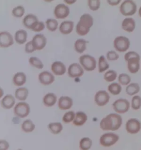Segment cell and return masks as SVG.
I'll return each mask as SVG.
<instances>
[{"mask_svg": "<svg viewBox=\"0 0 141 150\" xmlns=\"http://www.w3.org/2000/svg\"><path fill=\"white\" fill-rule=\"evenodd\" d=\"M122 123V119L121 115L116 113H111L101 120L100 127L105 131H116L121 127Z\"/></svg>", "mask_w": 141, "mask_h": 150, "instance_id": "obj_1", "label": "cell"}, {"mask_svg": "<svg viewBox=\"0 0 141 150\" xmlns=\"http://www.w3.org/2000/svg\"><path fill=\"white\" fill-rule=\"evenodd\" d=\"M93 25V18L89 14H84L76 26V32L80 36L87 35Z\"/></svg>", "mask_w": 141, "mask_h": 150, "instance_id": "obj_2", "label": "cell"}, {"mask_svg": "<svg viewBox=\"0 0 141 150\" xmlns=\"http://www.w3.org/2000/svg\"><path fill=\"white\" fill-rule=\"evenodd\" d=\"M125 59L127 63L128 69L129 71L135 74L140 69V56L134 51H130L125 55Z\"/></svg>", "mask_w": 141, "mask_h": 150, "instance_id": "obj_3", "label": "cell"}, {"mask_svg": "<svg viewBox=\"0 0 141 150\" xmlns=\"http://www.w3.org/2000/svg\"><path fill=\"white\" fill-rule=\"evenodd\" d=\"M120 11L121 14L125 16H132L136 12V4L133 1H125L120 7Z\"/></svg>", "mask_w": 141, "mask_h": 150, "instance_id": "obj_4", "label": "cell"}, {"mask_svg": "<svg viewBox=\"0 0 141 150\" xmlns=\"http://www.w3.org/2000/svg\"><path fill=\"white\" fill-rule=\"evenodd\" d=\"M79 62L83 67L84 69L88 71H94L96 68V60L90 55L84 54L80 56L79 58Z\"/></svg>", "mask_w": 141, "mask_h": 150, "instance_id": "obj_5", "label": "cell"}, {"mask_svg": "<svg viewBox=\"0 0 141 150\" xmlns=\"http://www.w3.org/2000/svg\"><path fill=\"white\" fill-rule=\"evenodd\" d=\"M119 139L118 135L113 132H108L103 134L100 137L99 141L101 145L104 147H110L116 144Z\"/></svg>", "mask_w": 141, "mask_h": 150, "instance_id": "obj_6", "label": "cell"}, {"mask_svg": "<svg viewBox=\"0 0 141 150\" xmlns=\"http://www.w3.org/2000/svg\"><path fill=\"white\" fill-rule=\"evenodd\" d=\"M115 49L120 52H125L129 49L130 41L126 37L120 36L115 38L114 41Z\"/></svg>", "mask_w": 141, "mask_h": 150, "instance_id": "obj_7", "label": "cell"}, {"mask_svg": "<svg viewBox=\"0 0 141 150\" xmlns=\"http://www.w3.org/2000/svg\"><path fill=\"white\" fill-rule=\"evenodd\" d=\"M14 113L18 117L24 118L29 114L30 106L26 102H19L14 108Z\"/></svg>", "mask_w": 141, "mask_h": 150, "instance_id": "obj_8", "label": "cell"}, {"mask_svg": "<svg viewBox=\"0 0 141 150\" xmlns=\"http://www.w3.org/2000/svg\"><path fill=\"white\" fill-rule=\"evenodd\" d=\"M113 109L119 114L127 112L130 108V102L126 99H119L113 103Z\"/></svg>", "mask_w": 141, "mask_h": 150, "instance_id": "obj_9", "label": "cell"}, {"mask_svg": "<svg viewBox=\"0 0 141 150\" xmlns=\"http://www.w3.org/2000/svg\"><path fill=\"white\" fill-rule=\"evenodd\" d=\"M141 122L135 118L128 120L126 124V130L127 132L131 134H136L141 130Z\"/></svg>", "mask_w": 141, "mask_h": 150, "instance_id": "obj_10", "label": "cell"}, {"mask_svg": "<svg viewBox=\"0 0 141 150\" xmlns=\"http://www.w3.org/2000/svg\"><path fill=\"white\" fill-rule=\"evenodd\" d=\"M110 100V96L109 93L104 90H100L98 91L95 95L94 100L98 106H104L106 105Z\"/></svg>", "mask_w": 141, "mask_h": 150, "instance_id": "obj_11", "label": "cell"}, {"mask_svg": "<svg viewBox=\"0 0 141 150\" xmlns=\"http://www.w3.org/2000/svg\"><path fill=\"white\" fill-rule=\"evenodd\" d=\"M32 44L35 50H41L46 44V39L43 34H37L32 40Z\"/></svg>", "mask_w": 141, "mask_h": 150, "instance_id": "obj_12", "label": "cell"}, {"mask_svg": "<svg viewBox=\"0 0 141 150\" xmlns=\"http://www.w3.org/2000/svg\"><path fill=\"white\" fill-rule=\"evenodd\" d=\"M13 37L7 31H2L0 34V46L1 47H8L13 44Z\"/></svg>", "mask_w": 141, "mask_h": 150, "instance_id": "obj_13", "label": "cell"}, {"mask_svg": "<svg viewBox=\"0 0 141 150\" xmlns=\"http://www.w3.org/2000/svg\"><path fill=\"white\" fill-rule=\"evenodd\" d=\"M54 14L57 19H64L69 15L70 8L64 4H59L56 6Z\"/></svg>", "mask_w": 141, "mask_h": 150, "instance_id": "obj_14", "label": "cell"}, {"mask_svg": "<svg viewBox=\"0 0 141 150\" xmlns=\"http://www.w3.org/2000/svg\"><path fill=\"white\" fill-rule=\"evenodd\" d=\"M83 74V68L78 63H73L68 67V74L71 78H79Z\"/></svg>", "mask_w": 141, "mask_h": 150, "instance_id": "obj_15", "label": "cell"}, {"mask_svg": "<svg viewBox=\"0 0 141 150\" xmlns=\"http://www.w3.org/2000/svg\"><path fill=\"white\" fill-rule=\"evenodd\" d=\"M40 83L44 85H49L55 81V76L48 71H44L39 75Z\"/></svg>", "mask_w": 141, "mask_h": 150, "instance_id": "obj_16", "label": "cell"}, {"mask_svg": "<svg viewBox=\"0 0 141 150\" xmlns=\"http://www.w3.org/2000/svg\"><path fill=\"white\" fill-rule=\"evenodd\" d=\"M39 22L38 18L32 14H29L26 16L23 21V23L26 28L33 30L35 25Z\"/></svg>", "mask_w": 141, "mask_h": 150, "instance_id": "obj_17", "label": "cell"}, {"mask_svg": "<svg viewBox=\"0 0 141 150\" xmlns=\"http://www.w3.org/2000/svg\"><path fill=\"white\" fill-rule=\"evenodd\" d=\"M73 105V100L68 96H61L58 100V106L61 110H69Z\"/></svg>", "mask_w": 141, "mask_h": 150, "instance_id": "obj_18", "label": "cell"}, {"mask_svg": "<svg viewBox=\"0 0 141 150\" xmlns=\"http://www.w3.org/2000/svg\"><path fill=\"white\" fill-rule=\"evenodd\" d=\"M51 70L55 75L61 76L66 73V66L62 62L56 61L52 64Z\"/></svg>", "mask_w": 141, "mask_h": 150, "instance_id": "obj_19", "label": "cell"}, {"mask_svg": "<svg viewBox=\"0 0 141 150\" xmlns=\"http://www.w3.org/2000/svg\"><path fill=\"white\" fill-rule=\"evenodd\" d=\"M16 102L14 97L11 95H7L1 101V106L4 109H11L13 107Z\"/></svg>", "mask_w": 141, "mask_h": 150, "instance_id": "obj_20", "label": "cell"}, {"mask_svg": "<svg viewBox=\"0 0 141 150\" xmlns=\"http://www.w3.org/2000/svg\"><path fill=\"white\" fill-rule=\"evenodd\" d=\"M136 23L132 18H125L122 23V28L125 31L131 33L135 29Z\"/></svg>", "mask_w": 141, "mask_h": 150, "instance_id": "obj_21", "label": "cell"}, {"mask_svg": "<svg viewBox=\"0 0 141 150\" xmlns=\"http://www.w3.org/2000/svg\"><path fill=\"white\" fill-rule=\"evenodd\" d=\"M73 27L74 23L72 21H64L61 24L59 30L63 34H69L73 30Z\"/></svg>", "mask_w": 141, "mask_h": 150, "instance_id": "obj_22", "label": "cell"}, {"mask_svg": "<svg viewBox=\"0 0 141 150\" xmlns=\"http://www.w3.org/2000/svg\"><path fill=\"white\" fill-rule=\"evenodd\" d=\"M88 119L87 115L83 112H78L75 113V119L73 121V124L76 126H82Z\"/></svg>", "mask_w": 141, "mask_h": 150, "instance_id": "obj_23", "label": "cell"}, {"mask_svg": "<svg viewBox=\"0 0 141 150\" xmlns=\"http://www.w3.org/2000/svg\"><path fill=\"white\" fill-rule=\"evenodd\" d=\"M26 75L24 73L18 72L13 76V84L17 86H21L26 83Z\"/></svg>", "mask_w": 141, "mask_h": 150, "instance_id": "obj_24", "label": "cell"}, {"mask_svg": "<svg viewBox=\"0 0 141 150\" xmlns=\"http://www.w3.org/2000/svg\"><path fill=\"white\" fill-rule=\"evenodd\" d=\"M57 101V97L53 93H47L43 98V103L46 107H52Z\"/></svg>", "mask_w": 141, "mask_h": 150, "instance_id": "obj_25", "label": "cell"}, {"mask_svg": "<svg viewBox=\"0 0 141 150\" xmlns=\"http://www.w3.org/2000/svg\"><path fill=\"white\" fill-rule=\"evenodd\" d=\"M27 33L24 30H18L15 34V40L18 44L22 45L24 44L27 39Z\"/></svg>", "mask_w": 141, "mask_h": 150, "instance_id": "obj_26", "label": "cell"}, {"mask_svg": "<svg viewBox=\"0 0 141 150\" xmlns=\"http://www.w3.org/2000/svg\"><path fill=\"white\" fill-rule=\"evenodd\" d=\"M88 41L82 39H79L75 42V49L78 53H82L87 49V44Z\"/></svg>", "mask_w": 141, "mask_h": 150, "instance_id": "obj_27", "label": "cell"}, {"mask_svg": "<svg viewBox=\"0 0 141 150\" xmlns=\"http://www.w3.org/2000/svg\"><path fill=\"white\" fill-rule=\"evenodd\" d=\"M29 91L26 88H20L16 90L15 96L18 100L25 101L28 96Z\"/></svg>", "mask_w": 141, "mask_h": 150, "instance_id": "obj_28", "label": "cell"}, {"mask_svg": "<svg viewBox=\"0 0 141 150\" xmlns=\"http://www.w3.org/2000/svg\"><path fill=\"white\" fill-rule=\"evenodd\" d=\"M92 146V140L89 137H83L79 142V148L81 150H89Z\"/></svg>", "mask_w": 141, "mask_h": 150, "instance_id": "obj_29", "label": "cell"}, {"mask_svg": "<svg viewBox=\"0 0 141 150\" xmlns=\"http://www.w3.org/2000/svg\"><path fill=\"white\" fill-rule=\"evenodd\" d=\"M48 129L53 134H58L61 132L63 129V126L61 123H51L48 125Z\"/></svg>", "mask_w": 141, "mask_h": 150, "instance_id": "obj_30", "label": "cell"}, {"mask_svg": "<svg viewBox=\"0 0 141 150\" xmlns=\"http://www.w3.org/2000/svg\"><path fill=\"white\" fill-rule=\"evenodd\" d=\"M35 128L34 124L30 119L24 121L22 124V129L25 132H32Z\"/></svg>", "mask_w": 141, "mask_h": 150, "instance_id": "obj_31", "label": "cell"}, {"mask_svg": "<svg viewBox=\"0 0 141 150\" xmlns=\"http://www.w3.org/2000/svg\"><path fill=\"white\" fill-rule=\"evenodd\" d=\"M140 90V87L138 83H131L128 85L126 88V92L130 96L136 94Z\"/></svg>", "mask_w": 141, "mask_h": 150, "instance_id": "obj_32", "label": "cell"}, {"mask_svg": "<svg viewBox=\"0 0 141 150\" xmlns=\"http://www.w3.org/2000/svg\"><path fill=\"white\" fill-rule=\"evenodd\" d=\"M98 67V70L99 73H103L109 68V64L106 61L105 58L104 56H101L99 58Z\"/></svg>", "mask_w": 141, "mask_h": 150, "instance_id": "obj_33", "label": "cell"}, {"mask_svg": "<svg viewBox=\"0 0 141 150\" xmlns=\"http://www.w3.org/2000/svg\"><path fill=\"white\" fill-rule=\"evenodd\" d=\"M122 88L120 85L117 83H114L110 84L108 86V90L112 95H118L121 93Z\"/></svg>", "mask_w": 141, "mask_h": 150, "instance_id": "obj_34", "label": "cell"}, {"mask_svg": "<svg viewBox=\"0 0 141 150\" xmlns=\"http://www.w3.org/2000/svg\"><path fill=\"white\" fill-rule=\"evenodd\" d=\"M29 62L31 66L34 67L38 69H41L44 67V64L38 58L31 57L29 58Z\"/></svg>", "mask_w": 141, "mask_h": 150, "instance_id": "obj_35", "label": "cell"}, {"mask_svg": "<svg viewBox=\"0 0 141 150\" xmlns=\"http://www.w3.org/2000/svg\"><path fill=\"white\" fill-rule=\"evenodd\" d=\"M46 24L48 29L51 31H55L57 29L58 24L57 21L54 19H48L46 21Z\"/></svg>", "mask_w": 141, "mask_h": 150, "instance_id": "obj_36", "label": "cell"}, {"mask_svg": "<svg viewBox=\"0 0 141 150\" xmlns=\"http://www.w3.org/2000/svg\"><path fill=\"white\" fill-rule=\"evenodd\" d=\"M104 79L107 82H111L114 81L117 78V73L113 70H110L105 73L104 76Z\"/></svg>", "mask_w": 141, "mask_h": 150, "instance_id": "obj_37", "label": "cell"}, {"mask_svg": "<svg viewBox=\"0 0 141 150\" xmlns=\"http://www.w3.org/2000/svg\"><path fill=\"white\" fill-rule=\"evenodd\" d=\"M131 107L134 110H139L141 107V98L139 96H135L132 97Z\"/></svg>", "mask_w": 141, "mask_h": 150, "instance_id": "obj_38", "label": "cell"}, {"mask_svg": "<svg viewBox=\"0 0 141 150\" xmlns=\"http://www.w3.org/2000/svg\"><path fill=\"white\" fill-rule=\"evenodd\" d=\"M75 115V114L73 111H69L64 115L62 118V120L65 123H69L74 120Z\"/></svg>", "mask_w": 141, "mask_h": 150, "instance_id": "obj_39", "label": "cell"}, {"mask_svg": "<svg viewBox=\"0 0 141 150\" xmlns=\"http://www.w3.org/2000/svg\"><path fill=\"white\" fill-rule=\"evenodd\" d=\"M131 81V77L127 74H121L119 75V83L122 85H127Z\"/></svg>", "mask_w": 141, "mask_h": 150, "instance_id": "obj_40", "label": "cell"}, {"mask_svg": "<svg viewBox=\"0 0 141 150\" xmlns=\"http://www.w3.org/2000/svg\"><path fill=\"white\" fill-rule=\"evenodd\" d=\"M25 12V9L24 7L21 6H19L17 7L13 8L12 10V14L13 16L17 18H21L24 15Z\"/></svg>", "mask_w": 141, "mask_h": 150, "instance_id": "obj_41", "label": "cell"}, {"mask_svg": "<svg viewBox=\"0 0 141 150\" xmlns=\"http://www.w3.org/2000/svg\"><path fill=\"white\" fill-rule=\"evenodd\" d=\"M88 3L89 8L93 11H97L100 7V2L99 0H89Z\"/></svg>", "mask_w": 141, "mask_h": 150, "instance_id": "obj_42", "label": "cell"}, {"mask_svg": "<svg viewBox=\"0 0 141 150\" xmlns=\"http://www.w3.org/2000/svg\"><path fill=\"white\" fill-rule=\"evenodd\" d=\"M106 57L109 61H116L119 59V56L114 51H110L107 53Z\"/></svg>", "mask_w": 141, "mask_h": 150, "instance_id": "obj_43", "label": "cell"}, {"mask_svg": "<svg viewBox=\"0 0 141 150\" xmlns=\"http://www.w3.org/2000/svg\"><path fill=\"white\" fill-rule=\"evenodd\" d=\"M34 51H35V49H34L33 46L32 44V41H29L28 42L26 45V47H25V51L26 52L28 53H31L33 52Z\"/></svg>", "mask_w": 141, "mask_h": 150, "instance_id": "obj_44", "label": "cell"}, {"mask_svg": "<svg viewBox=\"0 0 141 150\" xmlns=\"http://www.w3.org/2000/svg\"><path fill=\"white\" fill-rule=\"evenodd\" d=\"M45 28V25L43 22H39L34 28V29L32 30L33 31L35 32H40V31L43 30Z\"/></svg>", "mask_w": 141, "mask_h": 150, "instance_id": "obj_45", "label": "cell"}, {"mask_svg": "<svg viewBox=\"0 0 141 150\" xmlns=\"http://www.w3.org/2000/svg\"><path fill=\"white\" fill-rule=\"evenodd\" d=\"M9 147V144L7 141L3 140L0 141V150H7Z\"/></svg>", "mask_w": 141, "mask_h": 150, "instance_id": "obj_46", "label": "cell"}, {"mask_svg": "<svg viewBox=\"0 0 141 150\" xmlns=\"http://www.w3.org/2000/svg\"><path fill=\"white\" fill-rule=\"evenodd\" d=\"M108 4L111 6H116V5H118L119 4V3L120 2V0H118V1H110V0H108L107 1Z\"/></svg>", "mask_w": 141, "mask_h": 150, "instance_id": "obj_47", "label": "cell"}, {"mask_svg": "<svg viewBox=\"0 0 141 150\" xmlns=\"http://www.w3.org/2000/svg\"><path fill=\"white\" fill-rule=\"evenodd\" d=\"M75 0H73V1H66V0H65V2H66V3H67V4H73V3H75Z\"/></svg>", "mask_w": 141, "mask_h": 150, "instance_id": "obj_48", "label": "cell"}, {"mask_svg": "<svg viewBox=\"0 0 141 150\" xmlns=\"http://www.w3.org/2000/svg\"><path fill=\"white\" fill-rule=\"evenodd\" d=\"M138 14H139V16L141 17V7H140V8L139 9V12H138Z\"/></svg>", "mask_w": 141, "mask_h": 150, "instance_id": "obj_49", "label": "cell"}, {"mask_svg": "<svg viewBox=\"0 0 141 150\" xmlns=\"http://www.w3.org/2000/svg\"><path fill=\"white\" fill-rule=\"evenodd\" d=\"M21 150V149H19V150Z\"/></svg>", "mask_w": 141, "mask_h": 150, "instance_id": "obj_50", "label": "cell"}]
</instances>
